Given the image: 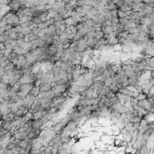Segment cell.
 Listing matches in <instances>:
<instances>
[{"mask_svg": "<svg viewBox=\"0 0 154 154\" xmlns=\"http://www.w3.org/2000/svg\"><path fill=\"white\" fill-rule=\"evenodd\" d=\"M138 106H139V107H141V108H142V109L147 110V111L149 112L150 105V103L147 101V99H144V100H142V101L138 102Z\"/></svg>", "mask_w": 154, "mask_h": 154, "instance_id": "6da1fadb", "label": "cell"}, {"mask_svg": "<svg viewBox=\"0 0 154 154\" xmlns=\"http://www.w3.org/2000/svg\"><path fill=\"white\" fill-rule=\"evenodd\" d=\"M139 81H140V77L134 76V77H130V78H128V85L135 87L136 85L139 84Z\"/></svg>", "mask_w": 154, "mask_h": 154, "instance_id": "7a4b0ae2", "label": "cell"}, {"mask_svg": "<svg viewBox=\"0 0 154 154\" xmlns=\"http://www.w3.org/2000/svg\"><path fill=\"white\" fill-rule=\"evenodd\" d=\"M101 31L105 35H111V34L113 33L112 26H105V27H102Z\"/></svg>", "mask_w": 154, "mask_h": 154, "instance_id": "3957f363", "label": "cell"}, {"mask_svg": "<svg viewBox=\"0 0 154 154\" xmlns=\"http://www.w3.org/2000/svg\"><path fill=\"white\" fill-rule=\"evenodd\" d=\"M127 40H129L133 44H136L138 43V39H137V35L136 34H131V33H128V35L126 37Z\"/></svg>", "mask_w": 154, "mask_h": 154, "instance_id": "277c9868", "label": "cell"}, {"mask_svg": "<svg viewBox=\"0 0 154 154\" xmlns=\"http://www.w3.org/2000/svg\"><path fill=\"white\" fill-rule=\"evenodd\" d=\"M31 29L30 27H27V26H20V32H22L24 36L28 35L29 33H31Z\"/></svg>", "mask_w": 154, "mask_h": 154, "instance_id": "5b68a950", "label": "cell"}, {"mask_svg": "<svg viewBox=\"0 0 154 154\" xmlns=\"http://www.w3.org/2000/svg\"><path fill=\"white\" fill-rule=\"evenodd\" d=\"M104 33L102 32H95V33H94V37H93V39L95 41H99V40H101V39H103L104 38Z\"/></svg>", "mask_w": 154, "mask_h": 154, "instance_id": "8992f818", "label": "cell"}, {"mask_svg": "<svg viewBox=\"0 0 154 154\" xmlns=\"http://www.w3.org/2000/svg\"><path fill=\"white\" fill-rule=\"evenodd\" d=\"M43 114H44L43 112H35L32 113V120H40L43 116Z\"/></svg>", "mask_w": 154, "mask_h": 154, "instance_id": "52a82bcc", "label": "cell"}, {"mask_svg": "<svg viewBox=\"0 0 154 154\" xmlns=\"http://www.w3.org/2000/svg\"><path fill=\"white\" fill-rule=\"evenodd\" d=\"M113 47V52H122V50H123V45L121 44H116V45H113L112 46Z\"/></svg>", "mask_w": 154, "mask_h": 154, "instance_id": "ba28073f", "label": "cell"}, {"mask_svg": "<svg viewBox=\"0 0 154 154\" xmlns=\"http://www.w3.org/2000/svg\"><path fill=\"white\" fill-rule=\"evenodd\" d=\"M19 147L20 148H22V149H24L25 150V148L27 147V145H28V142H27V140L26 139H24V140H21V141H19Z\"/></svg>", "mask_w": 154, "mask_h": 154, "instance_id": "9c48e42d", "label": "cell"}, {"mask_svg": "<svg viewBox=\"0 0 154 154\" xmlns=\"http://www.w3.org/2000/svg\"><path fill=\"white\" fill-rule=\"evenodd\" d=\"M118 22H119V24H121L123 26H125L126 24H128L129 20H128L126 17H123V18H119V19H118Z\"/></svg>", "mask_w": 154, "mask_h": 154, "instance_id": "30bf717a", "label": "cell"}, {"mask_svg": "<svg viewBox=\"0 0 154 154\" xmlns=\"http://www.w3.org/2000/svg\"><path fill=\"white\" fill-rule=\"evenodd\" d=\"M53 24H54V26L56 27V29H60L61 26L64 24V21L62 20V19H61V20H59V21H55Z\"/></svg>", "mask_w": 154, "mask_h": 154, "instance_id": "8fae6325", "label": "cell"}, {"mask_svg": "<svg viewBox=\"0 0 154 154\" xmlns=\"http://www.w3.org/2000/svg\"><path fill=\"white\" fill-rule=\"evenodd\" d=\"M144 99H147V95H145V94H143V93H140L137 96V97H136V100H137L138 102L142 101V100H144Z\"/></svg>", "mask_w": 154, "mask_h": 154, "instance_id": "7c38bea8", "label": "cell"}, {"mask_svg": "<svg viewBox=\"0 0 154 154\" xmlns=\"http://www.w3.org/2000/svg\"><path fill=\"white\" fill-rule=\"evenodd\" d=\"M93 84H94V80H93V79H89V80L85 81V87H86V88L87 89V88H89V87H91L93 86Z\"/></svg>", "mask_w": 154, "mask_h": 154, "instance_id": "4fadbf2b", "label": "cell"}, {"mask_svg": "<svg viewBox=\"0 0 154 154\" xmlns=\"http://www.w3.org/2000/svg\"><path fill=\"white\" fill-rule=\"evenodd\" d=\"M128 32L131 33V34H138L139 32H140V30L136 27H134V28H132V29H129L128 30Z\"/></svg>", "mask_w": 154, "mask_h": 154, "instance_id": "5bb4252c", "label": "cell"}, {"mask_svg": "<svg viewBox=\"0 0 154 154\" xmlns=\"http://www.w3.org/2000/svg\"><path fill=\"white\" fill-rule=\"evenodd\" d=\"M105 97H106V98H108V99H111V98H113V97H115V93H113V92H112V91L110 90V91H108L107 93L105 94Z\"/></svg>", "mask_w": 154, "mask_h": 154, "instance_id": "9a60e30c", "label": "cell"}, {"mask_svg": "<svg viewBox=\"0 0 154 154\" xmlns=\"http://www.w3.org/2000/svg\"><path fill=\"white\" fill-rule=\"evenodd\" d=\"M129 92H132V93H133V92H137L136 91V89H135V87H133V86H127L125 87Z\"/></svg>", "mask_w": 154, "mask_h": 154, "instance_id": "2e32d148", "label": "cell"}, {"mask_svg": "<svg viewBox=\"0 0 154 154\" xmlns=\"http://www.w3.org/2000/svg\"><path fill=\"white\" fill-rule=\"evenodd\" d=\"M58 150H59V146L58 145H53L52 150H51V153L52 154H58Z\"/></svg>", "mask_w": 154, "mask_h": 154, "instance_id": "e0dca14e", "label": "cell"}, {"mask_svg": "<svg viewBox=\"0 0 154 154\" xmlns=\"http://www.w3.org/2000/svg\"><path fill=\"white\" fill-rule=\"evenodd\" d=\"M110 102H111V104H112V105H114V104H116V103H118V99L116 97H113V98H111L110 99Z\"/></svg>", "mask_w": 154, "mask_h": 154, "instance_id": "ac0fdd59", "label": "cell"}, {"mask_svg": "<svg viewBox=\"0 0 154 154\" xmlns=\"http://www.w3.org/2000/svg\"><path fill=\"white\" fill-rule=\"evenodd\" d=\"M24 35L22 33V32H18V33H16V38H17V40H20V39H24Z\"/></svg>", "mask_w": 154, "mask_h": 154, "instance_id": "d6986e66", "label": "cell"}]
</instances>
